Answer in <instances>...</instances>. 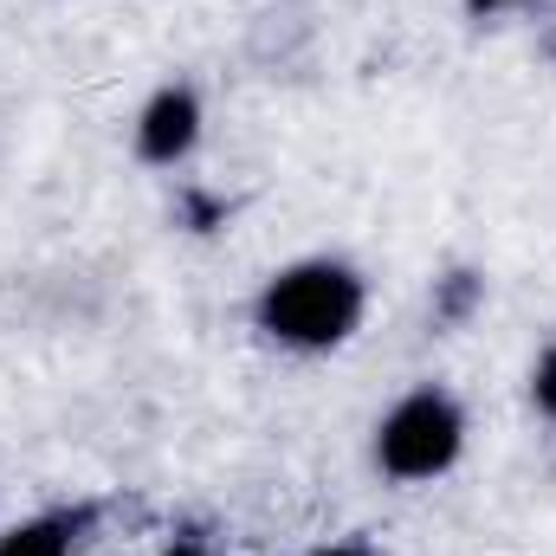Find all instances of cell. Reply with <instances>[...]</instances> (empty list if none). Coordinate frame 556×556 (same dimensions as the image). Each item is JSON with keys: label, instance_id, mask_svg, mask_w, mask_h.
Returning a JSON list of instances; mask_svg holds the SVG:
<instances>
[{"label": "cell", "instance_id": "cell-8", "mask_svg": "<svg viewBox=\"0 0 556 556\" xmlns=\"http://www.w3.org/2000/svg\"><path fill=\"white\" fill-rule=\"evenodd\" d=\"M472 13H511V7H525V0H466Z\"/></svg>", "mask_w": 556, "mask_h": 556}, {"label": "cell", "instance_id": "cell-1", "mask_svg": "<svg viewBox=\"0 0 556 556\" xmlns=\"http://www.w3.org/2000/svg\"><path fill=\"white\" fill-rule=\"evenodd\" d=\"M363 317H369V285L350 260H330V253L278 266L253 298V324L278 350H298V356L343 350L363 330Z\"/></svg>", "mask_w": 556, "mask_h": 556}, {"label": "cell", "instance_id": "cell-2", "mask_svg": "<svg viewBox=\"0 0 556 556\" xmlns=\"http://www.w3.org/2000/svg\"><path fill=\"white\" fill-rule=\"evenodd\" d=\"M376 472L395 479V485H433L459 466L466 453V408L453 389L440 382H420L408 389L389 415L376 420Z\"/></svg>", "mask_w": 556, "mask_h": 556}, {"label": "cell", "instance_id": "cell-10", "mask_svg": "<svg viewBox=\"0 0 556 556\" xmlns=\"http://www.w3.org/2000/svg\"><path fill=\"white\" fill-rule=\"evenodd\" d=\"M162 556H207L201 544H175V551H162Z\"/></svg>", "mask_w": 556, "mask_h": 556}, {"label": "cell", "instance_id": "cell-6", "mask_svg": "<svg viewBox=\"0 0 556 556\" xmlns=\"http://www.w3.org/2000/svg\"><path fill=\"white\" fill-rule=\"evenodd\" d=\"M181 220H188L194 233H214V227L227 220V201H214V194H201V188H188V194H181Z\"/></svg>", "mask_w": 556, "mask_h": 556}, {"label": "cell", "instance_id": "cell-5", "mask_svg": "<svg viewBox=\"0 0 556 556\" xmlns=\"http://www.w3.org/2000/svg\"><path fill=\"white\" fill-rule=\"evenodd\" d=\"M479 304H485V278H479V273L433 278V317H440V324H466Z\"/></svg>", "mask_w": 556, "mask_h": 556}, {"label": "cell", "instance_id": "cell-7", "mask_svg": "<svg viewBox=\"0 0 556 556\" xmlns=\"http://www.w3.org/2000/svg\"><path fill=\"white\" fill-rule=\"evenodd\" d=\"M531 402H538V415L556 420V343L531 363Z\"/></svg>", "mask_w": 556, "mask_h": 556}, {"label": "cell", "instance_id": "cell-4", "mask_svg": "<svg viewBox=\"0 0 556 556\" xmlns=\"http://www.w3.org/2000/svg\"><path fill=\"white\" fill-rule=\"evenodd\" d=\"M91 518H98L91 505H59V511L20 518L13 531H0V556H78Z\"/></svg>", "mask_w": 556, "mask_h": 556}, {"label": "cell", "instance_id": "cell-9", "mask_svg": "<svg viewBox=\"0 0 556 556\" xmlns=\"http://www.w3.org/2000/svg\"><path fill=\"white\" fill-rule=\"evenodd\" d=\"M311 556H376V551H363V544H324V551H311Z\"/></svg>", "mask_w": 556, "mask_h": 556}, {"label": "cell", "instance_id": "cell-3", "mask_svg": "<svg viewBox=\"0 0 556 556\" xmlns=\"http://www.w3.org/2000/svg\"><path fill=\"white\" fill-rule=\"evenodd\" d=\"M201 130H207L201 91L194 85H155L142 98L137 124H130V142H137V162H149V168H181L201 149Z\"/></svg>", "mask_w": 556, "mask_h": 556}]
</instances>
